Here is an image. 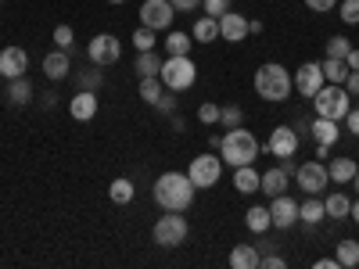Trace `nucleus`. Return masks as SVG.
Listing matches in <instances>:
<instances>
[{"mask_svg":"<svg viewBox=\"0 0 359 269\" xmlns=\"http://www.w3.org/2000/svg\"><path fill=\"white\" fill-rule=\"evenodd\" d=\"M162 47H165V57H172V54H191L194 36H191V33H184V29H169L165 40H162Z\"/></svg>","mask_w":359,"mask_h":269,"instance_id":"obj_26","label":"nucleus"},{"mask_svg":"<svg viewBox=\"0 0 359 269\" xmlns=\"http://www.w3.org/2000/svg\"><path fill=\"white\" fill-rule=\"evenodd\" d=\"M191 36H194V43H212V40H219V18L201 15V18L191 25Z\"/></svg>","mask_w":359,"mask_h":269,"instance_id":"obj_25","label":"nucleus"},{"mask_svg":"<svg viewBox=\"0 0 359 269\" xmlns=\"http://www.w3.org/2000/svg\"><path fill=\"white\" fill-rule=\"evenodd\" d=\"M345 65H348V69H359V50H355V47L345 54Z\"/></svg>","mask_w":359,"mask_h":269,"instance_id":"obj_50","label":"nucleus"},{"mask_svg":"<svg viewBox=\"0 0 359 269\" xmlns=\"http://www.w3.org/2000/svg\"><path fill=\"white\" fill-rule=\"evenodd\" d=\"M187 176H191V184H194L198 191L216 187L219 176H223V158H219V155H194L191 165H187Z\"/></svg>","mask_w":359,"mask_h":269,"instance_id":"obj_7","label":"nucleus"},{"mask_svg":"<svg viewBox=\"0 0 359 269\" xmlns=\"http://www.w3.org/2000/svg\"><path fill=\"white\" fill-rule=\"evenodd\" d=\"M187 233H191V226H187L184 212H165V216H158L155 226H151L155 244H162V248H180V244L187 241Z\"/></svg>","mask_w":359,"mask_h":269,"instance_id":"obj_6","label":"nucleus"},{"mask_svg":"<svg viewBox=\"0 0 359 269\" xmlns=\"http://www.w3.org/2000/svg\"><path fill=\"white\" fill-rule=\"evenodd\" d=\"M348 50H352V43L345 36H331V40H327V47H323V57H345Z\"/></svg>","mask_w":359,"mask_h":269,"instance_id":"obj_39","label":"nucleus"},{"mask_svg":"<svg viewBox=\"0 0 359 269\" xmlns=\"http://www.w3.org/2000/svg\"><path fill=\"white\" fill-rule=\"evenodd\" d=\"M273 248H277L273 241H262V244H259V255H269V251H273Z\"/></svg>","mask_w":359,"mask_h":269,"instance_id":"obj_53","label":"nucleus"},{"mask_svg":"<svg viewBox=\"0 0 359 269\" xmlns=\"http://www.w3.org/2000/svg\"><path fill=\"white\" fill-rule=\"evenodd\" d=\"M287 179H291V172H284V165H277V169H266V172H262V184H259V191H262L266 198L287 194Z\"/></svg>","mask_w":359,"mask_h":269,"instance_id":"obj_20","label":"nucleus"},{"mask_svg":"<svg viewBox=\"0 0 359 269\" xmlns=\"http://www.w3.org/2000/svg\"><path fill=\"white\" fill-rule=\"evenodd\" d=\"M108 198H111L115 205H130V201L137 198V187H133V179H130V176H118V179H111V187H108Z\"/></svg>","mask_w":359,"mask_h":269,"instance_id":"obj_30","label":"nucleus"},{"mask_svg":"<svg viewBox=\"0 0 359 269\" xmlns=\"http://www.w3.org/2000/svg\"><path fill=\"white\" fill-rule=\"evenodd\" d=\"M259 262H262V255H259L255 244H237L230 251V265L233 269H259Z\"/></svg>","mask_w":359,"mask_h":269,"instance_id":"obj_27","label":"nucleus"},{"mask_svg":"<svg viewBox=\"0 0 359 269\" xmlns=\"http://www.w3.org/2000/svg\"><path fill=\"white\" fill-rule=\"evenodd\" d=\"M162 90H165V83H162L158 76H147V79H140V101L155 108V101L162 97Z\"/></svg>","mask_w":359,"mask_h":269,"instance_id":"obj_32","label":"nucleus"},{"mask_svg":"<svg viewBox=\"0 0 359 269\" xmlns=\"http://www.w3.org/2000/svg\"><path fill=\"white\" fill-rule=\"evenodd\" d=\"M158 79L165 83V90H176V94H184V90H191L198 83V65L191 54H172L162 62V72Z\"/></svg>","mask_w":359,"mask_h":269,"instance_id":"obj_4","label":"nucleus"},{"mask_svg":"<svg viewBox=\"0 0 359 269\" xmlns=\"http://www.w3.org/2000/svg\"><path fill=\"white\" fill-rule=\"evenodd\" d=\"M306 8H309V11L327 15V11H334V8H338V0H306Z\"/></svg>","mask_w":359,"mask_h":269,"instance_id":"obj_43","label":"nucleus"},{"mask_svg":"<svg viewBox=\"0 0 359 269\" xmlns=\"http://www.w3.org/2000/svg\"><path fill=\"white\" fill-rule=\"evenodd\" d=\"M323 83H327V79H323V65H320V62H306V65L294 69V90H298L306 101H313V97L320 94Z\"/></svg>","mask_w":359,"mask_h":269,"instance_id":"obj_11","label":"nucleus"},{"mask_svg":"<svg viewBox=\"0 0 359 269\" xmlns=\"http://www.w3.org/2000/svg\"><path fill=\"white\" fill-rule=\"evenodd\" d=\"M172 18H176V8L169 4V0H144L140 4V25L155 29V33H169Z\"/></svg>","mask_w":359,"mask_h":269,"instance_id":"obj_9","label":"nucleus"},{"mask_svg":"<svg viewBox=\"0 0 359 269\" xmlns=\"http://www.w3.org/2000/svg\"><path fill=\"white\" fill-rule=\"evenodd\" d=\"M241 123H245V111H241V104H219V126L233 130V126H241Z\"/></svg>","mask_w":359,"mask_h":269,"instance_id":"obj_34","label":"nucleus"},{"mask_svg":"<svg viewBox=\"0 0 359 269\" xmlns=\"http://www.w3.org/2000/svg\"><path fill=\"white\" fill-rule=\"evenodd\" d=\"M97 108H101V101H97L94 90H76V97L69 101V115L76 123H90V118L97 115Z\"/></svg>","mask_w":359,"mask_h":269,"instance_id":"obj_16","label":"nucleus"},{"mask_svg":"<svg viewBox=\"0 0 359 269\" xmlns=\"http://www.w3.org/2000/svg\"><path fill=\"white\" fill-rule=\"evenodd\" d=\"M198 123H201V126H219V104L205 101V104L198 108Z\"/></svg>","mask_w":359,"mask_h":269,"instance_id":"obj_40","label":"nucleus"},{"mask_svg":"<svg viewBox=\"0 0 359 269\" xmlns=\"http://www.w3.org/2000/svg\"><path fill=\"white\" fill-rule=\"evenodd\" d=\"M355 169H359V165H355L348 155H338V158L327 162V176H331V184H352Z\"/></svg>","mask_w":359,"mask_h":269,"instance_id":"obj_23","label":"nucleus"},{"mask_svg":"<svg viewBox=\"0 0 359 269\" xmlns=\"http://www.w3.org/2000/svg\"><path fill=\"white\" fill-rule=\"evenodd\" d=\"M255 94L262 97V101H287L291 97V90H294V76L284 69V65H277V62H266V65H259L255 69Z\"/></svg>","mask_w":359,"mask_h":269,"instance_id":"obj_3","label":"nucleus"},{"mask_svg":"<svg viewBox=\"0 0 359 269\" xmlns=\"http://www.w3.org/2000/svg\"><path fill=\"white\" fill-rule=\"evenodd\" d=\"M334 258L341 262V269H352V265H359V241H338V251H334Z\"/></svg>","mask_w":359,"mask_h":269,"instance_id":"obj_33","label":"nucleus"},{"mask_svg":"<svg viewBox=\"0 0 359 269\" xmlns=\"http://www.w3.org/2000/svg\"><path fill=\"white\" fill-rule=\"evenodd\" d=\"M262 29H266V22H259V18H252V22H248V36H259V33H262Z\"/></svg>","mask_w":359,"mask_h":269,"instance_id":"obj_49","label":"nucleus"},{"mask_svg":"<svg viewBox=\"0 0 359 269\" xmlns=\"http://www.w3.org/2000/svg\"><path fill=\"white\" fill-rule=\"evenodd\" d=\"M133 47L137 50H155L158 47V33H155V29H147V25H140L133 33Z\"/></svg>","mask_w":359,"mask_h":269,"instance_id":"obj_36","label":"nucleus"},{"mask_svg":"<svg viewBox=\"0 0 359 269\" xmlns=\"http://www.w3.org/2000/svg\"><path fill=\"white\" fill-rule=\"evenodd\" d=\"M323 198L320 194H309L302 205H298V223H306V226H316V223H323Z\"/></svg>","mask_w":359,"mask_h":269,"instance_id":"obj_24","label":"nucleus"},{"mask_svg":"<svg viewBox=\"0 0 359 269\" xmlns=\"http://www.w3.org/2000/svg\"><path fill=\"white\" fill-rule=\"evenodd\" d=\"M341 123H345V130H348L352 137H359V108H348V115L341 118Z\"/></svg>","mask_w":359,"mask_h":269,"instance_id":"obj_44","label":"nucleus"},{"mask_svg":"<svg viewBox=\"0 0 359 269\" xmlns=\"http://www.w3.org/2000/svg\"><path fill=\"white\" fill-rule=\"evenodd\" d=\"M352 191L359 194V169H355V176H352Z\"/></svg>","mask_w":359,"mask_h":269,"instance_id":"obj_55","label":"nucleus"},{"mask_svg":"<svg viewBox=\"0 0 359 269\" xmlns=\"http://www.w3.org/2000/svg\"><path fill=\"white\" fill-rule=\"evenodd\" d=\"M43 97V108H54L57 104V94H54V90H47V94H40Z\"/></svg>","mask_w":359,"mask_h":269,"instance_id":"obj_52","label":"nucleus"},{"mask_svg":"<svg viewBox=\"0 0 359 269\" xmlns=\"http://www.w3.org/2000/svg\"><path fill=\"white\" fill-rule=\"evenodd\" d=\"M219 144H223V133H212L208 137V151H219Z\"/></svg>","mask_w":359,"mask_h":269,"instance_id":"obj_51","label":"nucleus"},{"mask_svg":"<svg viewBox=\"0 0 359 269\" xmlns=\"http://www.w3.org/2000/svg\"><path fill=\"white\" fill-rule=\"evenodd\" d=\"M194 184H191V176L187 172H162L155 179V187H151V198L155 205L162 208V212H187V208L194 205Z\"/></svg>","mask_w":359,"mask_h":269,"instance_id":"obj_1","label":"nucleus"},{"mask_svg":"<svg viewBox=\"0 0 359 269\" xmlns=\"http://www.w3.org/2000/svg\"><path fill=\"white\" fill-rule=\"evenodd\" d=\"M33 97H36V90H33V83H29V76L8 79V101H11L15 108H25Z\"/></svg>","mask_w":359,"mask_h":269,"instance_id":"obj_21","label":"nucleus"},{"mask_svg":"<svg viewBox=\"0 0 359 269\" xmlns=\"http://www.w3.org/2000/svg\"><path fill=\"white\" fill-rule=\"evenodd\" d=\"M269 219H273V230H291L298 223V201L287 194L269 198Z\"/></svg>","mask_w":359,"mask_h":269,"instance_id":"obj_13","label":"nucleus"},{"mask_svg":"<svg viewBox=\"0 0 359 269\" xmlns=\"http://www.w3.org/2000/svg\"><path fill=\"white\" fill-rule=\"evenodd\" d=\"M219 40H226V43L248 40V18L241 11H233V8L226 15H219Z\"/></svg>","mask_w":359,"mask_h":269,"instance_id":"obj_14","label":"nucleus"},{"mask_svg":"<svg viewBox=\"0 0 359 269\" xmlns=\"http://www.w3.org/2000/svg\"><path fill=\"white\" fill-rule=\"evenodd\" d=\"M323 212H327V219H348V212H352V198L341 194V191H331V194L323 198Z\"/></svg>","mask_w":359,"mask_h":269,"instance_id":"obj_22","label":"nucleus"},{"mask_svg":"<svg viewBox=\"0 0 359 269\" xmlns=\"http://www.w3.org/2000/svg\"><path fill=\"white\" fill-rule=\"evenodd\" d=\"M176 97H180V94H176V90H162V97L155 101V108H158L162 115H176V104H180Z\"/></svg>","mask_w":359,"mask_h":269,"instance_id":"obj_41","label":"nucleus"},{"mask_svg":"<svg viewBox=\"0 0 359 269\" xmlns=\"http://www.w3.org/2000/svg\"><path fill=\"white\" fill-rule=\"evenodd\" d=\"M294 184L306 194H323V187L331 184V176H327V165L320 158H313V162H302L294 169Z\"/></svg>","mask_w":359,"mask_h":269,"instance_id":"obj_10","label":"nucleus"},{"mask_svg":"<svg viewBox=\"0 0 359 269\" xmlns=\"http://www.w3.org/2000/svg\"><path fill=\"white\" fill-rule=\"evenodd\" d=\"M313 108H316V115L341 123V118L348 115V108H352V94H348L341 83H323L320 94L313 97Z\"/></svg>","mask_w":359,"mask_h":269,"instance_id":"obj_5","label":"nucleus"},{"mask_svg":"<svg viewBox=\"0 0 359 269\" xmlns=\"http://www.w3.org/2000/svg\"><path fill=\"white\" fill-rule=\"evenodd\" d=\"M76 83H79V90H101V83H104V76H101V69L97 65H90L86 72H76Z\"/></svg>","mask_w":359,"mask_h":269,"instance_id":"obj_35","label":"nucleus"},{"mask_svg":"<svg viewBox=\"0 0 359 269\" xmlns=\"http://www.w3.org/2000/svg\"><path fill=\"white\" fill-rule=\"evenodd\" d=\"M43 76L50 79V83H62V79H69L72 76V57H69V50H50L47 57H43Z\"/></svg>","mask_w":359,"mask_h":269,"instance_id":"obj_17","label":"nucleus"},{"mask_svg":"<svg viewBox=\"0 0 359 269\" xmlns=\"http://www.w3.org/2000/svg\"><path fill=\"white\" fill-rule=\"evenodd\" d=\"M245 226L252 233H266V230H273V219H269V205H252L248 212H245Z\"/></svg>","mask_w":359,"mask_h":269,"instance_id":"obj_28","label":"nucleus"},{"mask_svg":"<svg viewBox=\"0 0 359 269\" xmlns=\"http://www.w3.org/2000/svg\"><path fill=\"white\" fill-rule=\"evenodd\" d=\"M313 269H341V262H338V258H316Z\"/></svg>","mask_w":359,"mask_h":269,"instance_id":"obj_48","label":"nucleus"},{"mask_svg":"<svg viewBox=\"0 0 359 269\" xmlns=\"http://www.w3.org/2000/svg\"><path fill=\"white\" fill-rule=\"evenodd\" d=\"M50 40H54V47H62V50H72V43H76V33H72V25H54Z\"/></svg>","mask_w":359,"mask_h":269,"instance_id":"obj_37","label":"nucleus"},{"mask_svg":"<svg viewBox=\"0 0 359 269\" xmlns=\"http://www.w3.org/2000/svg\"><path fill=\"white\" fill-rule=\"evenodd\" d=\"M259 265H266V269H287V262L277 255V251H269V255H262V262Z\"/></svg>","mask_w":359,"mask_h":269,"instance_id":"obj_45","label":"nucleus"},{"mask_svg":"<svg viewBox=\"0 0 359 269\" xmlns=\"http://www.w3.org/2000/svg\"><path fill=\"white\" fill-rule=\"evenodd\" d=\"M309 137H313L316 144H327V147H334V144L341 140V126L334 123V118H323V115H316L313 123H309Z\"/></svg>","mask_w":359,"mask_h":269,"instance_id":"obj_18","label":"nucleus"},{"mask_svg":"<svg viewBox=\"0 0 359 269\" xmlns=\"http://www.w3.org/2000/svg\"><path fill=\"white\" fill-rule=\"evenodd\" d=\"M108 4H126V0H108Z\"/></svg>","mask_w":359,"mask_h":269,"instance_id":"obj_56","label":"nucleus"},{"mask_svg":"<svg viewBox=\"0 0 359 269\" xmlns=\"http://www.w3.org/2000/svg\"><path fill=\"white\" fill-rule=\"evenodd\" d=\"M169 4H172L180 15H184V11H198V8H201V0H169Z\"/></svg>","mask_w":359,"mask_h":269,"instance_id":"obj_46","label":"nucleus"},{"mask_svg":"<svg viewBox=\"0 0 359 269\" xmlns=\"http://www.w3.org/2000/svg\"><path fill=\"white\" fill-rule=\"evenodd\" d=\"M259 184H262V172L255 169V162L233 169V191H237V194H255Z\"/></svg>","mask_w":359,"mask_h":269,"instance_id":"obj_19","label":"nucleus"},{"mask_svg":"<svg viewBox=\"0 0 359 269\" xmlns=\"http://www.w3.org/2000/svg\"><path fill=\"white\" fill-rule=\"evenodd\" d=\"M230 8H233V0H201V11H205V15H212V18L226 15Z\"/></svg>","mask_w":359,"mask_h":269,"instance_id":"obj_42","label":"nucleus"},{"mask_svg":"<svg viewBox=\"0 0 359 269\" xmlns=\"http://www.w3.org/2000/svg\"><path fill=\"white\" fill-rule=\"evenodd\" d=\"M219 158H223V165H230V169L252 165V162L259 158V140H255V133L245 130V126L226 130V133H223V144H219Z\"/></svg>","mask_w":359,"mask_h":269,"instance_id":"obj_2","label":"nucleus"},{"mask_svg":"<svg viewBox=\"0 0 359 269\" xmlns=\"http://www.w3.org/2000/svg\"><path fill=\"white\" fill-rule=\"evenodd\" d=\"M162 62L165 57H158V50H137V76L140 79H147V76H158L162 72Z\"/></svg>","mask_w":359,"mask_h":269,"instance_id":"obj_29","label":"nucleus"},{"mask_svg":"<svg viewBox=\"0 0 359 269\" xmlns=\"http://www.w3.org/2000/svg\"><path fill=\"white\" fill-rule=\"evenodd\" d=\"M348 216H352V223H355V226H359V198H355V201H352V212H348Z\"/></svg>","mask_w":359,"mask_h":269,"instance_id":"obj_54","label":"nucleus"},{"mask_svg":"<svg viewBox=\"0 0 359 269\" xmlns=\"http://www.w3.org/2000/svg\"><path fill=\"white\" fill-rule=\"evenodd\" d=\"M345 90L352 97H359V69H348V79H345Z\"/></svg>","mask_w":359,"mask_h":269,"instance_id":"obj_47","label":"nucleus"},{"mask_svg":"<svg viewBox=\"0 0 359 269\" xmlns=\"http://www.w3.org/2000/svg\"><path fill=\"white\" fill-rule=\"evenodd\" d=\"M323 79L327 83H341L345 86V79H348V65H345V57H323Z\"/></svg>","mask_w":359,"mask_h":269,"instance_id":"obj_31","label":"nucleus"},{"mask_svg":"<svg viewBox=\"0 0 359 269\" xmlns=\"http://www.w3.org/2000/svg\"><path fill=\"white\" fill-rule=\"evenodd\" d=\"M266 151L273 155V158H294L298 155V133H294V126H277L273 133H269V140H266Z\"/></svg>","mask_w":359,"mask_h":269,"instance_id":"obj_12","label":"nucleus"},{"mask_svg":"<svg viewBox=\"0 0 359 269\" xmlns=\"http://www.w3.org/2000/svg\"><path fill=\"white\" fill-rule=\"evenodd\" d=\"M86 57H90V65H97V69H111L118 57H123V40L111 36V33H97L86 47Z\"/></svg>","mask_w":359,"mask_h":269,"instance_id":"obj_8","label":"nucleus"},{"mask_svg":"<svg viewBox=\"0 0 359 269\" xmlns=\"http://www.w3.org/2000/svg\"><path fill=\"white\" fill-rule=\"evenodd\" d=\"M338 15L345 25H359V0H338Z\"/></svg>","mask_w":359,"mask_h":269,"instance_id":"obj_38","label":"nucleus"},{"mask_svg":"<svg viewBox=\"0 0 359 269\" xmlns=\"http://www.w3.org/2000/svg\"><path fill=\"white\" fill-rule=\"evenodd\" d=\"M25 69H29V54L22 47H4V50H0V79H4V83L25 76Z\"/></svg>","mask_w":359,"mask_h":269,"instance_id":"obj_15","label":"nucleus"}]
</instances>
